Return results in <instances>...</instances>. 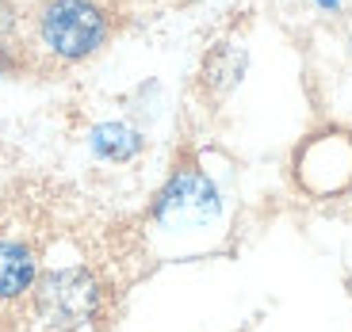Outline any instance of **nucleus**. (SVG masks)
<instances>
[{"label":"nucleus","mask_w":352,"mask_h":332,"mask_svg":"<svg viewBox=\"0 0 352 332\" xmlns=\"http://www.w3.org/2000/svg\"><path fill=\"white\" fill-rule=\"evenodd\" d=\"M104 309V283L92 275V268H46L35 287V313L58 329H80L92 324Z\"/></svg>","instance_id":"3"},{"label":"nucleus","mask_w":352,"mask_h":332,"mask_svg":"<svg viewBox=\"0 0 352 332\" xmlns=\"http://www.w3.org/2000/svg\"><path fill=\"white\" fill-rule=\"evenodd\" d=\"M88 149H92L100 161L126 165V161H134L142 153V134L126 123H100L96 130L88 134Z\"/></svg>","instance_id":"5"},{"label":"nucleus","mask_w":352,"mask_h":332,"mask_svg":"<svg viewBox=\"0 0 352 332\" xmlns=\"http://www.w3.org/2000/svg\"><path fill=\"white\" fill-rule=\"evenodd\" d=\"M241 73H245V54H241L238 46H226V43H222L219 50H211V58L203 65V80H207L219 96L238 84Z\"/></svg>","instance_id":"6"},{"label":"nucleus","mask_w":352,"mask_h":332,"mask_svg":"<svg viewBox=\"0 0 352 332\" xmlns=\"http://www.w3.org/2000/svg\"><path fill=\"white\" fill-rule=\"evenodd\" d=\"M219 214V191L199 168H180L173 172L157 195L153 218L157 222H207Z\"/></svg>","instance_id":"4"},{"label":"nucleus","mask_w":352,"mask_h":332,"mask_svg":"<svg viewBox=\"0 0 352 332\" xmlns=\"http://www.w3.org/2000/svg\"><path fill=\"white\" fill-rule=\"evenodd\" d=\"M318 8H326V12H333V8H341V0H314Z\"/></svg>","instance_id":"7"},{"label":"nucleus","mask_w":352,"mask_h":332,"mask_svg":"<svg viewBox=\"0 0 352 332\" xmlns=\"http://www.w3.org/2000/svg\"><path fill=\"white\" fill-rule=\"evenodd\" d=\"M43 271V237L31 222V195L0 168V332H12L23 309H35Z\"/></svg>","instance_id":"1"},{"label":"nucleus","mask_w":352,"mask_h":332,"mask_svg":"<svg viewBox=\"0 0 352 332\" xmlns=\"http://www.w3.org/2000/svg\"><path fill=\"white\" fill-rule=\"evenodd\" d=\"M35 35L54 62L77 65L107 46L111 16L96 0H43L35 12Z\"/></svg>","instance_id":"2"}]
</instances>
